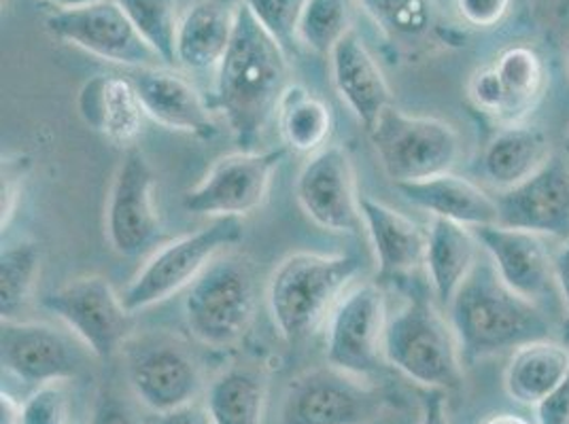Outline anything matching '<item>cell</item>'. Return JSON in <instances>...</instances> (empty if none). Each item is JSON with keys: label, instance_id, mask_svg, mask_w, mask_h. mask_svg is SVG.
Wrapping results in <instances>:
<instances>
[{"label": "cell", "instance_id": "1", "mask_svg": "<svg viewBox=\"0 0 569 424\" xmlns=\"http://www.w3.org/2000/svg\"><path fill=\"white\" fill-rule=\"evenodd\" d=\"M289 85L284 51L240 2L232 43L217 67L214 100L238 144L249 151L277 115Z\"/></svg>", "mask_w": 569, "mask_h": 424}, {"label": "cell", "instance_id": "2", "mask_svg": "<svg viewBox=\"0 0 569 424\" xmlns=\"http://www.w3.org/2000/svg\"><path fill=\"white\" fill-rule=\"evenodd\" d=\"M449 321L468 365L550 337L552 330L546 310L508 289L487 258L449 304Z\"/></svg>", "mask_w": 569, "mask_h": 424}, {"label": "cell", "instance_id": "3", "mask_svg": "<svg viewBox=\"0 0 569 424\" xmlns=\"http://www.w3.org/2000/svg\"><path fill=\"white\" fill-rule=\"evenodd\" d=\"M359 261L345 253L298 251L279 261L266 286L272 323L287 344L309 340L353 286Z\"/></svg>", "mask_w": 569, "mask_h": 424}, {"label": "cell", "instance_id": "4", "mask_svg": "<svg viewBox=\"0 0 569 424\" xmlns=\"http://www.w3.org/2000/svg\"><path fill=\"white\" fill-rule=\"evenodd\" d=\"M385 363L427 391H455L463 380V354L451 321L426 297L408 300L389 316Z\"/></svg>", "mask_w": 569, "mask_h": 424}, {"label": "cell", "instance_id": "5", "mask_svg": "<svg viewBox=\"0 0 569 424\" xmlns=\"http://www.w3.org/2000/svg\"><path fill=\"white\" fill-rule=\"evenodd\" d=\"M258 310L253 265L237 251H226L191 283L183 316L191 335L211 349L234 346L251 327Z\"/></svg>", "mask_w": 569, "mask_h": 424}, {"label": "cell", "instance_id": "6", "mask_svg": "<svg viewBox=\"0 0 569 424\" xmlns=\"http://www.w3.org/2000/svg\"><path fill=\"white\" fill-rule=\"evenodd\" d=\"M244 236L240 219H213L191 234L158 246L121 291L126 307L137 314L174 297Z\"/></svg>", "mask_w": 569, "mask_h": 424}, {"label": "cell", "instance_id": "7", "mask_svg": "<svg viewBox=\"0 0 569 424\" xmlns=\"http://www.w3.org/2000/svg\"><path fill=\"white\" fill-rule=\"evenodd\" d=\"M368 134L396 185L452 172L461 155V137L449 121L408 115L396 107H389Z\"/></svg>", "mask_w": 569, "mask_h": 424}, {"label": "cell", "instance_id": "8", "mask_svg": "<svg viewBox=\"0 0 569 424\" xmlns=\"http://www.w3.org/2000/svg\"><path fill=\"white\" fill-rule=\"evenodd\" d=\"M132 395L153 414L181 407L204 393V377L188 346L164 331L134 333L121 349Z\"/></svg>", "mask_w": 569, "mask_h": 424}, {"label": "cell", "instance_id": "9", "mask_svg": "<svg viewBox=\"0 0 569 424\" xmlns=\"http://www.w3.org/2000/svg\"><path fill=\"white\" fill-rule=\"evenodd\" d=\"M43 306L100 361L121 353L123 344L134 335V314L111 281L100 274L62 284L43 297Z\"/></svg>", "mask_w": 569, "mask_h": 424}, {"label": "cell", "instance_id": "10", "mask_svg": "<svg viewBox=\"0 0 569 424\" xmlns=\"http://www.w3.org/2000/svg\"><path fill=\"white\" fill-rule=\"evenodd\" d=\"M287 149L238 151L223 155L209 172L186 191L183 209L211 219H242L258 211L268 198L272 176Z\"/></svg>", "mask_w": 569, "mask_h": 424}, {"label": "cell", "instance_id": "11", "mask_svg": "<svg viewBox=\"0 0 569 424\" xmlns=\"http://www.w3.org/2000/svg\"><path fill=\"white\" fill-rule=\"evenodd\" d=\"M380 410L382 395L368 377L328 363L289 382L281 424H370L379 418Z\"/></svg>", "mask_w": 569, "mask_h": 424}, {"label": "cell", "instance_id": "12", "mask_svg": "<svg viewBox=\"0 0 569 424\" xmlns=\"http://www.w3.org/2000/svg\"><path fill=\"white\" fill-rule=\"evenodd\" d=\"M46 26L53 39L113 64L134 71L164 64L147 46L119 0H96L72 9H58L46 20Z\"/></svg>", "mask_w": 569, "mask_h": 424}, {"label": "cell", "instance_id": "13", "mask_svg": "<svg viewBox=\"0 0 569 424\" xmlns=\"http://www.w3.org/2000/svg\"><path fill=\"white\" fill-rule=\"evenodd\" d=\"M387 297L379 284L349 286L333 307L326 331L328 363L353 376L370 377L385 363Z\"/></svg>", "mask_w": 569, "mask_h": 424}, {"label": "cell", "instance_id": "14", "mask_svg": "<svg viewBox=\"0 0 569 424\" xmlns=\"http://www.w3.org/2000/svg\"><path fill=\"white\" fill-rule=\"evenodd\" d=\"M156 176L139 147H128L121 155L107 198L104 230L109 244L121 258H139L162 240L156 211Z\"/></svg>", "mask_w": 569, "mask_h": 424}, {"label": "cell", "instance_id": "15", "mask_svg": "<svg viewBox=\"0 0 569 424\" xmlns=\"http://www.w3.org/2000/svg\"><path fill=\"white\" fill-rule=\"evenodd\" d=\"M548 90L545 58L529 46H510L472 74L468 95L476 109L503 125L522 123Z\"/></svg>", "mask_w": 569, "mask_h": 424}, {"label": "cell", "instance_id": "16", "mask_svg": "<svg viewBox=\"0 0 569 424\" xmlns=\"http://www.w3.org/2000/svg\"><path fill=\"white\" fill-rule=\"evenodd\" d=\"M296 200L310 221L333 234H357L363 225L356 168L347 149L328 144L312 153L296 179Z\"/></svg>", "mask_w": 569, "mask_h": 424}, {"label": "cell", "instance_id": "17", "mask_svg": "<svg viewBox=\"0 0 569 424\" xmlns=\"http://www.w3.org/2000/svg\"><path fill=\"white\" fill-rule=\"evenodd\" d=\"M2 370L28 386L69 382L83 372V356L60 330L39 321L2 319Z\"/></svg>", "mask_w": 569, "mask_h": 424}, {"label": "cell", "instance_id": "18", "mask_svg": "<svg viewBox=\"0 0 569 424\" xmlns=\"http://www.w3.org/2000/svg\"><path fill=\"white\" fill-rule=\"evenodd\" d=\"M475 232L482 253L493 263L508 289L542 310L550 302H561L555 279V258L548 253L545 238L499 223Z\"/></svg>", "mask_w": 569, "mask_h": 424}, {"label": "cell", "instance_id": "19", "mask_svg": "<svg viewBox=\"0 0 569 424\" xmlns=\"http://www.w3.org/2000/svg\"><path fill=\"white\" fill-rule=\"evenodd\" d=\"M499 225L569 240V165L557 155L521 185L499 191Z\"/></svg>", "mask_w": 569, "mask_h": 424}, {"label": "cell", "instance_id": "20", "mask_svg": "<svg viewBox=\"0 0 569 424\" xmlns=\"http://www.w3.org/2000/svg\"><path fill=\"white\" fill-rule=\"evenodd\" d=\"M130 77L141 95L142 109L151 121L202 141H209L217 134V123L209 104L183 74L162 67H149L137 69Z\"/></svg>", "mask_w": 569, "mask_h": 424}, {"label": "cell", "instance_id": "21", "mask_svg": "<svg viewBox=\"0 0 569 424\" xmlns=\"http://www.w3.org/2000/svg\"><path fill=\"white\" fill-rule=\"evenodd\" d=\"M77 111L92 132L126 149L134 147L147 119L132 77L121 74L88 79L77 94Z\"/></svg>", "mask_w": 569, "mask_h": 424}, {"label": "cell", "instance_id": "22", "mask_svg": "<svg viewBox=\"0 0 569 424\" xmlns=\"http://www.w3.org/2000/svg\"><path fill=\"white\" fill-rule=\"evenodd\" d=\"M330 62L333 88L340 100L366 130H372L380 115L393 107L391 88L375 55L363 46L356 30H351L333 48Z\"/></svg>", "mask_w": 569, "mask_h": 424}, {"label": "cell", "instance_id": "23", "mask_svg": "<svg viewBox=\"0 0 569 424\" xmlns=\"http://www.w3.org/2000/svg\"><path fill=\"white\" fill-rule=\"evenodd\" d=\"M396 188L412 206L429 212L431 219H447L470 230L499 223L498 200L459 174L447 172Z\"/></svg>", "mask_w": 569, "mask_h": 424}, {"label": "cell", "instance_id": "24", "mask_svg": "<svg viewBox=\"0 0 569 424\" xmlns=\"http://www.w3.org/2000/svg\"><path fill=\"white\" fill-rule=\"evenodd\" d=\"M361 219L375 249L380 279L402 276L423 265L427 230L417 221L375 198H361Z\"/></svg>", "mask_w": 569, "mask_h": 424}, {"label": "cell", "instance_id": "25", "mask_svg": "<svg viewBox=\"0 0 569 424\" xmlns=\"http://www.w3.org/2000/svg\"><path fill=\"white\" fill-rule=\"evenodd\" d=\"M550 158V139L542 128L527 123L503 125L485 144L480 172L493 188L508 191L540 172Z\"/></svg>", "mask_w": 569, "mask_h": 424}, {"label": "cell", "instance_id": "26", "mask_svg": "<svg viewBox=\"0 0 569 424\" xmlns=\"http://www.w3.org/2000/svg\"><path fill=\"white\" fill-rule=\"evenodd\" d=\"M237 7L198 0L183 13L177 32V64L188 71H217L232 43Z\"/></svg>", "mask_w": 569, "mask_h": 424}, {"label": "cell", "instance_id": "27", "mask_svg": "<svg viewBox=\"0 0 569 424\" xmlns=\"http://www.w3.org/2000/svg\"><path fill=\"white\" fill-rule=\"evenodd\" d=\"M480 242L475 230L447 219H431L427 228V279L433 295L449 307L459 289L480 261Z\"/></svg>", "mask_w": 569, "mask_h": 424}, {"label": "cell", "instance_id": "28", "mask_svg": "<svg viewBox=\"0 0 569 424\" xmlns=\"http://www.w3.org/2000/svg\"><path fill=\"white\" fill-rule=\"evenodd\" d=\"M568 374L569 344L542 337L512 351L503 372V388L515 403L536 407Z\"/></svg>", "mask_w": 569, "mask_h": 424}, {"label": "cell", "instance_id": "29", "mask_svg": "<svg viewBox=\"0 0 569 424\" xmlns=\"http://www.w3.org/2000/svg\"><path fill=\"white\" fill-rule=\"evenodd\" d=\"M268 384L260 370L232 365L211 380L204 405L213 424H263Z\"/></svg>", "mask_w": 569, "mask_h": 424}, {"label": "cell", "instance_id": "30", "mask_svg": "<svg viewBox=\"0 0 569 424\" xmlns=\"http://www.w3.org/2000/svg\"><path fill=\"white\" fill-rule=\"evenodd\" d=\"M277 121L287 149L298 153H317L332 137V109L326 100L300 83H289L279 107Z\"/></svg>", "mask_w": 569, "mask_h": 424}, {"label": "cell", "instance_id": "31", "mask_svg": "<svg viewBox=\"0 0 569 424\" xmlns=\"http://www.w3.org/2000/svg\"><path fill=\"white\" fill-rule=\"evenodd\" d=\"M380 30L400 46L426 41L438 30V7L433 0H359Z\"/></svg>", "mask_w": 569, "mask_h": 424}, {"label": "cell", "instance_id": "32", "mask_svg": "<svg viewBox=\"0 0 569 424\" xmlns=\"http://www.w3.org/2000/svg\"><path fill=\"white\" fill-rule=\"evenodd\" d=\"M41 272V249L37 242L22 240L7 244L0 255V314L16 319L30 297Z\"/></svg>", "mask_w": 569, "mask_h": 424}, {"label": "cell", "instance_id": "33", "mask_svg": "<svg viewBox=\"0 0 569 424\" xmlns=\"http://www.w3.org/2000/svg\"><path fill=\"white\" fill-rule=\"evenodd\" d=\"M147 46L167 64H177L179 11L177 0H119Z\"/></svg>", "mask_w": 569, "mask_h": 424}, {"label": "cell", "instance_id": "34", "mask_svg": "<svg viewBox=\"0 0 569 424\" xmlns=\"http://www.w3.org/2000/svg\"><path fill=\"white\" fill-rule=\"evenodd\" d=\"M351 30L349 0H307L298 24V43L315 53L330 55Z\"/></svg>", "mask_w": 569, "mask_h": 424}, {"label": "cell", "instance_id": "35", "mask_svg": "<svg viewBox=\"0 0 569 424\" xmlns=\"http://www.w3.org/2000/svg\"><path fill=\"white\" fill-rule=\"evenodd\" d=\"M242 4L287 53L298 43V24L307 0H242Z\"/></svg>", "mask_w": 569, "mask_h": 424}, {"label": "cell", "instance_id": "36", "mask_svg": "<svg viewBox=\"0 0 569 424\" xmlns=\"http://www.w3.org/2000/svg\"><path fill=\"white\" fill-rule=\"evenodd\" d=\"M71 401L64 382L34 388L24 400L22 424H69Z\"/></svg>", "mask_w": 569, "mask_h": 424}, {"label": "cell", "instance_id": "37", "mask_svg": "<svg viewBox=\"0 0 569 424\" xmlns=\"http://www.w3.org/2000/svg\"><path fill=\"white\" fill-rule=\"evenodd\" d=\"M28 170H30V162L22 155L2 160V204H0L2 232L11 225L16 212L20 209Z\"/></svg>", "mask_w": 569, "mask_h": 424}, {"label": "cell", "instance_id": "38", "mask_svg": "<svg viewBox=\"0 0 569 424\" xmlns=\"http://www.w3.org/2000/svg\"><path fill=\"white\" fill-rule=\"evenodd\" d=\"M512 0H455L459 18L472 28L489 30L503 22Z\"/></svg>", "mask_w": 569, "mask_h": 424}, {"label": "cell", "instance_id": "39", "mask_svg": "<svg viewBox=\"0 0 569 424\" xmlns=\"http://www.w3.org/2000/svg\"><path fill=\"white\" fill-rule=\"evenodd\" d=\"M90 424H141V421L128 401L104 391L96 400Z\"/></svg>", "mask_w": 569, "mask_h": 424}, {"label": "cell", "instance_id": "40", "mask_svg": "<svg viewBox=\"0 0 569 424\" xmlns=\"http://www.w3.org/2000/svg\"><path fill=\"white\" fill-rule=\"evenodd\" d=\"M536 421L538 424H569V374L536 405Z\"/></svg>", "mask_w": 569, "mask_h": 424}, {"label": "cell", "instance_id": "41", "mask_svg": "<svg viewBox=\"0 0 569 424\" xmlns=\"http://www.w3.org/2000/svg\"><path fill=\"white\" fill-rule=\"evenodd\" d=\"M156 416L158 418L153 421V424H213L209 412H207V405L198 403V401H191L181 407L168 410V412L156 414Z\"/></svg>", "mask_w": 569, "mask_h": 424}, {"label": "cell", "instance_id": "42", "mask_svg": "<svg viewBox=\"0 0 569 424\" xmlns=\"http://www.w3.org/2000/svg\"><path fill=\"white\" fill-rule=\"evenodd\" d=\"M419 424H451L445 391L427 393L421 401V423Z\"/></svg>", "mask_w": 569, "mask_h": 424}, {"label": "cell", "instance_id": "43", "mask_svg": "<svg viewBox=\"0 0 569 424\" xmlns=\"http://www.w3.org/2000/svg\"><path fill=\"white\" fill-rule=\"evenodd\" d=\"M555 279H557V289L561 295V307L566 314V325L569 330V240L561 246V251L555 255Z\"/></svg>", "mask_w": 569, "mask_h": 424}, {"label": "cell", "instance_id": "44", "mask_svg": "<svg viewBox=\"0 0 569 424\" xmlns=\"http://www.w3.org/2000/svg\"><path fill=\"white\" fill-rule=\"evenodd\" d=\"M24 403L9 395L7 391L0 393V424H22Z\"/></svg>", "mask_w": 569, "mask_h": 424}, {"label": "cell", "instance_id": "45", "mask_svg": "<svg viewBox=\"0 0 569 424\" xmlns=\"http://www.w3.org/2000/svg\"><path fill=\"white\" fill-rule=\"evenodd\" d=\"M480 424H531L527 418H522L519 414L512 412H499V414H491L487 416Z\"/></svg>", "mask_w": 569, "mask_h": 424}, {"label": "cell", "instance_id": "46", "mask_svg": "<svg viewBox=\"0 0 569 424\" xmlns=\"http://www.w3.org/2000/svg\"><path fill=\"white\" fill-rule=\"evenodd\" d=\"M58 9H72V7H81V4H90L96 0H51Z\"/></svg>", "mask_w": 569, "mask_h": 424}, {"label": "cell", "instance_id": "47", "mask_svg": "<svg viewBox=\"0 0 569 424\" xmlns=\"http://www.w3.org/2000/svg\"><path fill=\"white\" fill-rule=\"evenodd\" d=\"M566 144H568V149H569V132H568V137H566Z\"/></svg>", "mask_w": 569, "mask_h": 424}, {"label": "cell", "instance_id": "48", "mask_svg": "<svg viewBox=\"0 0 569 424\" xmlns=\"http://www.w3.org/2000/svg\"><path fill=\"white\" fill-rule=\"evenodd\" d=\"M568 67H569V43H568Z\"/></svg>", "mask_w": 569, "mask_h": 424}, {"label": "cell", "instance_id": "49", "mask_svg": "<svg viewBox=\"0 0 569 424\" xmlns=\"http://www.w3.org/2000/svg\"><path fill=\"white\" fill-rule=\"evenodd\" d=\"M77 424H86V423H77Z\"/></svg>", "mask_w": 569, "mask_h": 424}]
</instances>
